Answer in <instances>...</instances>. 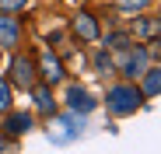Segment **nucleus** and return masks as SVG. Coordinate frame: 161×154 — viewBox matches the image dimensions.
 Here are the masks:
<instances>
[{"mask_svg":"<svg viewBox=\"0 0 161 154\" xmlns=\"http://www.w3.org/2000/svg\"><path fill=\"white\" fill-rule=\"evenodd\" d=\"M140 102H144V95L133 88V84H116L109 91V112L112 116H133V112L140 109Z\"/></svg>","mask_w":161,"mask_h":154,"instance_id":"obj_1","label":"nucleus"},{"mask_svg":"<svg viewBox=\"0 0 161 154\" xmlns=\"http://www.w3.org/2000/svg\"><path fill=\"white\" fill-rule=\"evenodd\" d=\"M147 60H151V53L144 46H119V56L112 60V67H119V74H126V77H140Z\"/></svg>","mask_w":161,"mask_h":154,"instance_id":"obj_2","label":"nucleus"},{"mask_svg":"<svg viewBox=\"0 0 161 154\" xmlns=\"http://www.w3.org/2000/svg\"><path fill=\"white\" fill-rule=\"evenodd\" d=\"M35 74H39V70H35V63H32L28 56H14V60H11V81H14L18 88L28 91V88L35 84Z\"/></svg>","mask_w":161,"mask_h":154,"instance_id":"obj_3","label":"nucleus"},{"mask_svg":"<svg viewBox=\"0 0 161 154\" xmlns=\"http://www.w3.org/2000/svg\"><path fill=\"white\" fill-rule=\"evenodd\" d=\"M80 130H84V126H80L77 112H74V116H60V119H53V123H49V133L56 137V140H63V144H67V140H77Z\"/></svg>","mask_w":161,"mask_h":154,"instance_id":"obj_4","label":"nucleus"},{"mask_svg":"<svg viewBox=\"0 0 161 154\" xmlns=\"http://www.w3.org/2000/svg\"><path fill=\"white\" fill-rule=\"evenodd\" d=\"M39 74L46 77L49 84L63 81V63H60V56H53V49H49V46H46L42 53H39Z\"/></svg>","mask_w":161,"mask_h":154,"instance_id":"obj_5","label":"nucleus"},{"mask_svg":"<svg viewBox=\"0 0 161 154\" xmlns=\"http://www.w3.org/2000/svg\"><path fill=\"white\" fill-rule=\"evenodd\" d=\"M67 105H70V112H80V116H84V112H91L95 109V98L84 91V88H67Z\"/></svg>","mask_w":161,"mask_h":154,"instance_id":"obj_6","label":"nucleus"},{"mask_svg":"<svg viewBox=\"0 0 161 154\" xmlns=\"http://www.w3.org/2000/svg\"><path fill=\"white\" fill-rule=\"evenodd\" d=\"M74 35L84 39V42H95V39H98V25H95V18H91L88 11H80V14L74 18Z\"/></svg>","mask_w":161,"mask_h":154,"instance_id":"obj_7","label":"nucleus"},{"mask_svg":"<svg viewBox=\"0 0 161 154\" xmlns=\"http://www.w3.org/2000/svg\"><path fill=\"white\" fill-rule=\"evenodd\" d=\"M21 42V28H18V21L4 11L0 14V46H18Z\"/></svg>","mask_w":161,"mask_h":154,"instance_id":"obj_8","label":"nucleus"},{"mask_svg":"<svg viewBox=\"0 0 161 154\" xmlns=\"http://www.w3.org/2000/svg\"><path fill=\"white\" fill-rule=\"evenodd\" d=\"M4 130H7L11 137H25V133L32 130V116H28V112H11L7 123H4Z\"/></svg>","mask_w":161,"mask_h":154,"instance_id":"obj_9","label":"nucleus"},{"mask_svg":"<svg viewBox=\"0 0 161 154\" xmlns=\"http://www.w3.org/2000/svg\"><path fill=\"white\" fill-rule=\"evenodd\" d=\"M28 91H32V98H35V109L49 116V112H53V105H56V102H53V91H49V84H32Z\"/></svg>","mask_w":161,"mask_h":154,"instance_id":"obj_10","label":"nucleus"},{"mask_svg":"<svg viewBox=\"0 0 161 154\" xmlns=\"http://www.w3.org/2000/svg\"><path fill=\"white\" fill-rule=\"evenodd\" d=\"M133 35L137 39H158L161 35V21L158 18H140L137 25H133Z\"/></svg>","mask_w":161,"mask_h":154,"instance_id":"obj_11","label":"nucleus"},{"mask_svg":"<svg viewBox=\"0 0 161 154\" xmlns=\"http://www.w3.org/2000/svg\"><path fill=\"white\" fill-rule=\"evenodd\" d=\"M158 88H161V70H158V67H151V70H144V91H140V95H147V98H154V95H158Z\"/></svg>","mask_w":161,"mask_h":154,"instance_id":"obj_12","label":"nucleus"},{"mask_svg":"<svg viewBox=\"0 0 161 154\" xmlns=\"http://www.w3.org/2000/svg\"><path fill=\"white\" fill-rule=\"evenodd\" d=\"M32 0H0V11H7V14H14V11H25Z\"/></svg>","mask_w":161,"mask_h":154,"instance_id":"obj_13","label":"nucleus"},{"mask_svg":"<svg viewBox=\"0 0 161 154\" xmlns=\"http://www.w3.org/2000/svg\"><path fill=\"white\" fill-rule=\"evenodd\" d=\"M147 4H151V0H116L119 11H144Z\"/></svg>","mask_w":161,"mask_h":154,"instance_id":"obj_14","label":"nucleus"},{"mask_svg":"<svg viewBox=\"0 0 161 154\" xmlns=\"http://www.w3.org/2000/svg\"><path fill=\"white\" fill-rule=\"evenodd\" d=\"M7 109H11V84L0 81V112H7Z\"/></svg>","mask_w":161,"mask_h":154,"instance_id":"obj_15","label":"nucleus"},{"mask_svg":"<svg viewBox=\"0 0 161 154\" xmlns=\"http://www.w3.org/2000/svg\"><path fill=\"white\" fill-rule=\"evenodd\" d=\"M95 67H98V74H109V70H112V56L102 49V53H98V60H95Z\"/></svg>","mask_w":161,"mask_h":154,"instance_id":"obj_16","label":"nucleus"},{"mask_svg":"<svg viewBox=\"0 0 161 154\" xmlns=\"http://www.w3.org/2000/svg\"><path fill=\"white\" fill-rule=\"evenodd\" d=\"M126 42H130V35H123V32H112L109 39H105V46H116V49H119V46H126Z\"/></svg>","mask_w":161,"mask_h":154,"instance_id":"obj_17","label":"nucleus"},{"mask_svg":"<svg viewBox=\"0 0 161 154\" xmlns=\"http://www.w3.org/2000/svg\"><path fill=\"white\" fill-rule=\"evenodd\" d=\"M0 60H4V49H0Z\"/></svg>","mask_w":161,"mask_h":154,"instance_id":"obj_18","label":"nucleus"}]
</instances>
